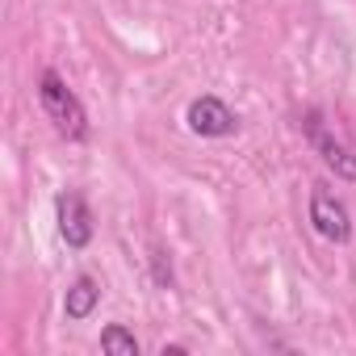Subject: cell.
I'll use <instances>...</instances> for the list:
<instances>
[{"label": "cell", "mask_w": 356, "mask_h": 356, "mask_svg": "<svg viewBox=\"0 0 356 356\" xmlns=\"http://www.w3.org/2000/svg\"><path fill=\"white\" fill-rule=\"evenodd\" d=\"M38 101H42V109H47V118L55 122V130L63 134V138H88V113H84V105H80V97L63 84V76L55 72V67H47L42 76H38Z\"/></svg>", "instance_id": "1"}, {"label": "cell", "mask_w": 356, "mask_h": 356, "mask_svg": "<svg viewBox=\"0 0 356 356\" xmlns=\"http://www.w3.org/2000/svg\"><path fill=\"white\" fill-rule=\"evenodd\" d=\"M151 268H155V285H159V289H172V264L163 260V252L151 256Z\"/></svg>", "instance_id": "8"}, {"label": "cell", "mask_w": 356, "mask_h": 356, "mask_svg": "<svg viewBox=\"0 0 356 356\" xmlns=\"http://www.w3.org/2000/svg\"><path fill=\"white\" fill-rule=\"evenodd\" d=\"M101 352H109V356H138V339L122 323H113V327L101 331Z\"/></svg>", "instance_id": "7"}, {"label": "cell", "mask_w": 356, "mask_h": 356, "mask_svg": "<svg viewBox=\"0 0 356 356\" xmlns=\"http://www.w3.org/2000/svg\"><path fill=\"white\" fill-rule=\"evenodd\" d=\"M310 227H314L323 239H331V243H348V239H352V214H348V206H343L335 193H327V189H314V193H310Z\"/></svg>", "instance_id": "3"}, {"label": "cell", "mask_w": 356, "mask_h": 356, "mask_svg": "<svg viewBox=\"0 0 356 356\" xmlns=\"http://www.w3.org/2000/svg\"><path fill=\"white\" fill-rule=\"evenodd\" d=\"M55 214H59V235L67 239V248H88L92 243V214L84 206L80 193H59L55 197Z\"/></svg>", "instance_id": "4"}, {"label": "cell", "mask_w": 356, "mask_h": 356, "mask_svg": "<svg viewBox=\"0 0 356 356\" xmlns=\"http://www.w3.org/2000/svg\"><path fill=\"white\" fill-rule=\"evenodd\" d=\"M185 122H189V130H193V134H202V138H227V134H235V130H239L235 109H231L227 101L210 97V92H206V97H197V101L189 105Z\"/></svg>", "instance_id": "2"}, {"label": "cell", "mask_w": 356, "mask_h": 356, "mask_svg": "<svg viewBox=\"0 0 356 356\" xmlns=\"http://www.w3.org/2000/svg\"><path fill=\"white\" fill-rule=\"evenodd\" d=\"M302 126H306L310 143L318 147V155L327 159V168H335V176H343V181H356V155H352L343 143H335V138L318 126V113H314V109L306 113V122H302Z\"/></svg>", "instance_id": "5"}, {"label": "cell", "mask_w": 356, "mask_h": 356, "mask_svg": "<svg viewBox=\"0 0 356 356\" xmlns=\"http://www.w3.org/2000/svg\"><path fill=\"white\" fill-rule=\"evenodd\" d=\"M97 302H101V285L92 277H76L72 289H67V298H63V314L72 323H80V318H88L97 310Z\"/></svg>", "instance_id": "6"}]
</instances>
